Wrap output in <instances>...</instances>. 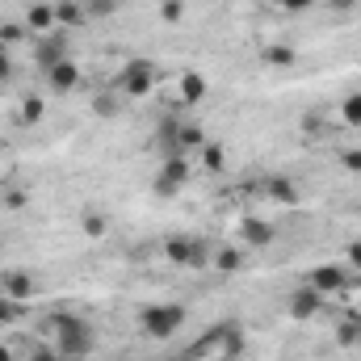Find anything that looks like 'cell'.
Returning <instances> with one entry per match:
<instances>
[{"label": "cell", "mask_w": 361, "mask_h": 361, "mask_svg": "<svg viewBox=\"0 0 361 361\" xmlns=\"http://www.w3.org/2000/svg\"><path fill=\"white\" fill-rule=\"evenodd\" d=\"M315 0H281V8H290V13H298V8H311Z\"/></svg>", "instance_id": "cell-22"}, {"label": "cell", "mask_w": 361, "mask_h": 361, "mask_svg": "<svg viewBox=\"0 0 361 361\" xmlns=\"http://www.w3.org/2000/svg\"><path fill=\"white\" fill-rule=\"evenodd\" d=\"M55 21L76 25V21H85V8H80V4H72V0H63V4H55Z\"/></svg>", "instance_id": "cell-13"}, {"label": "cell", "mask_w": 361, "mask_h": 361, "mask_svg": "<svg viewBox=\"0 0 361 361\" xmlns=\"http://www.w3.org/2000/svg\"><path fill=\"white\" fill-rule=\"evenodd\" d=\"M349 261H353V265H361V240L353 244V248H349Z\"/></svg>", "instance_id": "cell-24"}, {"label": "cell", "mask_w": 361, "mask_h": 361, "mask_svg": "<svg viewBox=\"0 0 361 361\" xmlns=\"http://www.w3.org/2000/svg\"><path fill=\"white\" fill-rule=\"evenodd\" d=\"M152 80H156V68H152L147 59H135V63H126V68H122V76H118V85L130 92V97H143V92L152 89Z\"/></svg>", "instance_id": "cell-3"}, {"label": "cell", "mask_w": 361, "mask_h": 361, "mask_svg": "<svg viewBox=\"0 0 361 361\" xmlns=\"http://www.w3.org/2000/svg\"><path fill=\"white\" fill-rule=\"evenodd\" d=\"M202 160H206V169H223V147L206 143V147H202Z\"/></svg>", "instance_id": "cell-17"}, {"label": "cell", "mask_w": 361, "mask_h": 361, "mask_svg": "<svg viewBox=\"0 0 361 361\" xmlns=\"http://www.w3.org/2000/svg\"><path fill=\"white\" fill-rule=\"evenodd\" d=\"M51 332H55V349L68 357H85L92 349V328L80 315H51Z\"/></svg>", "instance_id": "cell-1"}, {"label": "cell", "mask_w": 361, "mask_h": 361, "mask_svg": "<svg viewBox=\"0 0 361 361\" xmlns=\"http://www.w3.org/2000/svg\"><path fill=\"white\" fill-rule=\"evenodd\" d=\"M319 307H324V294H319L315 286H302V290L290 298V315H294V319H315Z\"/></svg>", "instance_id": "cell-4"}, {"label": "cell", "mask_w": 361, "mask_h": 361, "mask_svg": "<svg viewBox=\"0 0 361 361\" xmlns=\"http://www.w3.org/2000/svg\"><path fill=\"white\" fill-rule=\"evenodd\" d=\"M185 180H189V164H185L180 156H169V164L160 169V185H156V189H160V193H177Z\"/></svg>", "instance_id": "cell-6"}, {"label": "cell", "mask_w": 361, "mask_h": 361, "mask_svg": "<svg viewBox=\"0 0 361 361\" xmlns=\"http://www.w3.org/2000/svg\"><path fill=\"white\" fill-rule=\"evenodd\" d=\"M0 361H13V353H8V349H4V345H0Z\"/></svg>", "instance_id": "cell-26"}, {"label": "cell", "mask_w": 361, "mask_h": 361, "mask_svg": "<svg viewBox=\"0 0 361 361\" xmlns=\"http://www.w3.org/2000/svg\"><path fill=\"white\" fill-rule=\"evenodd\" d=\"M349 281V273L341 269V265H319V269H311V281L307 286H315L319 294H332V290H341Z\"/></svg>", "instance_id": "cell-5"}, {"label": "cell", "mask_w": 361, "mask_h": 361, "mask_svg": "<svg viewBox=\"0 0 361 361\" xmlns=\"http://www.w3.org/2000/svg\"><path fill=\"white\" fill-rule=\"evenodd\" d=\"M269 197H273V202H286V206H294V202H298V189L290 185V177H273V180H269Z\"/></svg>", "instance_id": "cell-12"}, {"label": "cell", "mask_w": 361, "mask_h": 361, "mask_svg": "<svg viewBox=\"0 0 361 361\" xmlns=\"http://www.w3.org/2000/svg\"><path fill=\"white\" fill-rule=\"evenodd\" d=\"M244 240H248V248H265L273 240V227L261 219H244Z\"/></svg>", "instance_id": "cell-9"}, {"label": "cell", "mask_w": 361, "mask_h": 361, "mask_svg": "<svg viewBox=\"0 0 361 361\" xmlns=\"http://www.w3.org/2000/svg\"><path fill=\"white\" fill-rule=\"evenodd\" d=\"M85 227H89V235H101V231H105V223H101L97 214H89V219H85Z\"/></svg>", "instance_id": "cell-21"}, {"label": "cell", "mask_w": 361, "mask_h": 361, "mask_svg": "<svg viewBox=\"0 0 361 361\" xmlns=\"http://www.w3.org/2000/svg\"><path fill=\"white\" fill-rule=\"evenodd\" d=\"M189 248H193L189 240H173V244H169V257H173V261H193V252H189Z\"/></svg>", "instance_id": "cell-16"}, {"label": "cell", "mask_w": 361, "mask_h": 361, "mask_svg": "<svg viewBox=\"0 0 361 361\" xmlns=\"http://www.w3.org/2000/svg\"><path fill=\"white\" fill-rule=\"evenodd\" d=\"M34 55H38V63H42V68H55V63L63 59V38H42Z\"/></svg>", "instance_id": "cell-10"}, {"label": "cell", "mask_w": 361, "mask_h": 361, "mask_svg": "<svg viewBox=\"0 0 361 361\" xmlns=\"http://www.w3.org/2000/svg\"><path fill=\"white\" fill-rule=\"evenodd\" d=\"M345 122H353V126H361V92H353V97H345Z\"/></svg>", "instance_id": "cell-15"}, {"label": "cell", "mask_w": 361, "mask_h": 361, "mask_svg": "<svg viewBox=\"0 0 361 361\" xmlns=\"http://www.w3.org/2000/svg\"><path fill=\"white\" fill-rule=\"evenodd\" d=\"M345 169H349V173H361V147L345 152Z\"/></svg>", "instance_id": "cell-18"}, {"label": "cell", "mask_w": 361, "mask_h": 361, "mask_svg": "<svg viewBox=\"0 0 361 361\" xmlns=\"http://www.w3.org/2000/svg\"><path fill=\"white\" fill-rule=\"evenodd\" d=\"M47 80H51V89H55V92H68V89H76L80 68H76L72 59H59L55 68H47Z\"/></svg>", "instance_id": "cell-7"}, {"label": "cell", "mask_w": 361, "mask_h": 361, "mask_svg": "<svg viewBox=\"0 0 361 361\" xmlns=\"http://www.w3.org/2000/svg\"><path fill=\"white\" fill-rule=\"evenodd\" d=\"M164 17H169V21H177V17H180V4H177V0H169V4H164Z\"/></svg>", "instance_id": "cell-23"}, {"label": "cell", "mask_w": 361, "mask_h": 361, "mask_svg": "<svg viewBox=\"0 0 361 361\" xmlns=\"http://www.w3.org/2000/svg\"><path fill=\"white\" fill-rule=\"evenodd\" d=\"M332 8H353V0H328Z\"/></svg>", "instance_id": "cell-25"}, {"label": "cell", "mask_w": 361, "mask_h": 361, "mask_svg": "<svg viewBox=\"0 0 361 361\" xmlns=\"http://www.w3.org/2000/svg\"><path fill=\"white\" fill-rule=\"evenodd\" d=\"M180 97H185L189 105H193V101H202V97H206V85H202V76H185V80H180Z\"/></svg>", "instance_id": "cell-14"}, {"label": "cell", "mask_w": 361, "mask_h": 361, "mask_svg": "<svg viewBox=\"0 0 361 361\" xmlns=\"http://www.w3.org/2000/svg\"><path fill=\"white\" fill-rule=\"evenodd\" d=\"M269 63H294V51L281 47V51H269Z\"/></svg>", "instance_id": "cell-19"}, {"label": "cell", "mask_w": 361, "mask_h": 361, "mask_svg": "<svg viewBox=\"0 0 361 361\" xmlns=\"http://www.w3.org/2000/svg\"><path fill=\"white\" fill-rule=\"evenodd\" d=\"M0 281H4V294H8V298H17V302H21V298H30V290H34V281H30V273H4V277H0Z\"/></svg>", "instance_id": "cell-8"}, {"label": "cell", "mask_w": 361, "mask_h": 361, "mask_svg": "<svg viewBox=\"0 0 361 361\" xmlns=\"http://www.w3.org/2000/svg\"><path fill=\"white\" fill-rule=\"evenodd\" d=\"M25 25L30 30H51L55 25V4H34L30 17H25Z\"/></svg>", "instance_id": "cell-11"}, {"label": "cell", "mask_w": 361, "mask_h": 361, "mask_svg": "<svg viewBox=\"0 0 361 361\" xmlns=\"http://www.w3.org/2000/svg\"><path fill=\"white\" fill-rule=\"evenodd\" d=\"M34 118H42V101H25V122H34Z\"/></svg>", "instance_id": "cell-20"}, {"label": "cell", "mask_w": 361, "mask_h": 361, "mask_svg": "<svg viewBox=\"0 0 361 361\" xmlns=\"http://www.w3.org/2000/svg\"><path fill=\"white\" fill-rule=\"evenodd\" d=\"M139 324H143V332L152 341H169L180 324H185V311H180L177 302H156V307H143Z\"/></svg>", "instance_id": "cell-2"}]
</instances>
